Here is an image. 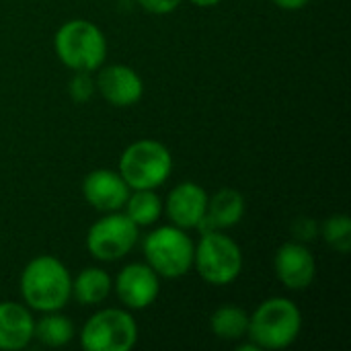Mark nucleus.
<instances>
[{"mask_svg": "<svg viewBox=\"0 0 351 351\" xmlns=\"http://www.w3.org/2000/svg\"><path fill=\"white\" fill-rule=\"evenodd\" d=\"M173 156L171 150L150 138L132 142L119 156L117 173L130 189H156L171 177Z\"/></svg>", "mask_w": 351, "mask_h": 351, "instance_id": "nucleus-4", "label": "nucleus"}, {"mask_svg": "<svg viewBox=\"0 0 351 351\" xmlns=\"http://www.w3.org/2000/svg\"><path fill=\"white\" fill-rule=\"evenodd\" d=\"M274 269L280 284L292 292L306 290L317 278V259L300 241L284 243L274 257Z\"/></svg>", "mask_w": 351, "mask_h": 351, "instance_id": "nucleus-10", "label": "nucleus"}, {"mask_svg": "<svg viewBox=\"0 0 351 351\" xmlns=\"http://www.w3.org/2000/svg\"><path fill=\"white\" fill-rule=\"evenodd\" d=\"M243 251L224 230H206L193 251L197 276L212 286H228L243 271Z\"/></svg>", "mask_w": 351, "mask_h": 351, "instance_id": "nucleus-6", "label": "nucleus"}, {"mask_svg": "<svg viewBox=\"0 0 351 351\" xmlns=\"http://www.w3.org/2000/svg\"><path fill=\"white\" fill-rule=\"evenodd\" d=\"M95 84L97 93H101V97L113 107H132L144 95L142 76L125 64H111L105 68L101 66Z\"/></svg>", "mask_w": 351, "mask_h": 351, "instance_id": "nucleus-11", "label": "nucleus"}, {"mask_svg": "<svg viewBox=\"0 0 351 351\" xmlns=\"http://www.w3.org/2000/svg\"><path fill=\"white\" fill-rule=\"evenodd\" d=\"M210 329L218 339L243 341L249 331V313L237 304H224L212 313Z\"/></svg>", "mask_w": 351, "mask_h": 351, "instance_id": "nucleus-17", "label": "nucleus"}, {"mask_svg": "<svg viewBox=\"0 0 351 351\" xmlns=\"http://www.w3.org/2000/svg\"><path fill=\"white\" fill-rule=\"evenodd\" d=\"M183 0H138V4L150 14H169L179 8Z\"/></svg>", "mask_w": 351, "mask_h": 351, "instance_id": "nucleus-22", "label": "nucleus"}, {"mask_svg": "<svg viewBox=\"0 0 351 351\" xmlns=\"http://www.w3.org/2000/svg\"><path fill=\"white\" fill-rule=\"evenodd\" d=\"M142 251L146 263L167 280L183 278L193 267V251L195 243L187 234V230L169 224L158 226L146 234L142 243Z\"/></svg>", "mask_w": 351, "mask_h": 351, "instance_id": "nucleus-5", "label": "nucleus"}, {"mask_svg": "<svg viewBox=\"0 0 351 351\" xmlns=\"http://www.w3.org/2000/svg\"><path fill=\"white\" fill-rule=\"evenodd\" d=\"M43 317L35 321L33 339L41 341L45 348H64L74 339V325L72 321L62 315L60 311L41 313Z\"/></svg>", "mask_w": 351, "mask_h": 351, "instance_id": "nucleus-18", "label": "nucleus"}, {"mask_svg": "<svg viewBox=\"0 0 351 351\" xmlns=\"http://www.w3.org/2000/svg\"><path fill=\"white\" fill-rule=\"evenodd\" d=\"M53 49L72 72H97L107 58V39L93 21L72 19L56 31Z\"/></svg>", "mask_w": 351, "mask_h": 351, "instance_id": "nucleus-3", "label": "nucleus"}, {"mask_svg": "<svg viewBox=\"0 0 351 351\" xmlns=\"http://www.w3.org/2000/svg\"><path fill=\"white\" fill-rule=\"evenodd\" d=\"M111 290H113V280L101 267H84L72 280V296L82 306H97L105 302Z\"/></svg>", "mask_w": 351, "mask_h": 351, "instance_id": "nucleus-16", "label": "nucleus"}, {"mask_svg": "<svg viewBox=\"0 0 351 351\" xmlns=\"http://www.w3.org/2000/svg\"><path fill=\"white\" fill-rule=\"evenodd\" d=\"M245 216V197L241 191L232 187H222L214 195H208V208L202 224L197 226L199 232L206 230H228L237 226Z\"/></svg>", "mask_w": 351, "mask_h": 351, "instance_id": "nucleus-15", "label": "nucleus"}, {"mask_svg": "<svg viewBox=\"0 0 351 351\" xmlns=\"http://www.w3.org/2000/svg\"><path fill=\"white\" fill-rule=\"evenodd\" d=\"M189 2L195 4V6H202V8H212V6L220 4L222 0H189Z\"/></svg>", "mask_w": 351, "mask_h": 351, "instance_id": "nucleus-25", "label": "nucleus"}, {"mask_svg": "<svg viewBox=\"0 0 351 351\" xmlns=\"http://www.w3.org/2000/svg\"><path fill=\"white\" fill-rule=\"evenodd\" d=\"M35 319L31 308L21 302H0V350H25L33 341Z\"/></svg>", "mask_w": 351, "mask_h": 351, "instance_id": "nucleus-14", "label": "nucleus"}, {"mask_svg": "<svg viewBox=\"0 0 351 351\" xmlns=\"http://www.w3.org/2000/svg\"><path fill=\"white\" fill-rule=\"evenodd\" d=\"M317 232V224L311 220V218H298L296 224H294V234L300 243H306L315 237Z\"/></svg>", "mask_w": 351, "mask_h": 351, "instance_id": "nucleus-23", "label": "nucleus"}, {"mask_svg": "<svg viewBox=\"0 0 351 351\" xmlns=\"http://www.w3.org/2000/svg\"><path fill=\"white\" fill-rule=\"evenodd\" d=\"M82 197L97 212H119L125 206L130 187L117 171L95 169L82 179Z\"/></svg>", "mask_w": 351, "mask_h": 351, "instance_id": "nucleus-12", "label": "nucleus"}, {"mask_svg": "<svg viewBox=\"0 0 351 351\" xmlns=\"http://www.w3.org/2000/svg\"><path fill=\"white\" fill-rule=\"evenodd\" d=\"M302 331V313L290 298L274 296L263 300L253 315H249L247 339L259 350H286Z\"/></svg>", "mask_w": 351, "mask_h": 351, "instance_id": "nucleus-2", "label": "nucleus"}, {"mask_svg": "<svg viewBox=\"0 0 351 351\" xmlns=\"http://www.w3.org/2000/svg\"><path fill=\"white\" fill-rule=\"evenodd\" d=\"M113 290L128 311H144L160 294V276L148 263H130L115 276Z\"/></svg>", "mask_w": 351, "mask_h": 351, "instance_id": "nucleus-9", "label": "nucleus"}, {"mask_svg": "<svg viewBox=\"0 0 351 351\" xmlns=\"http://www.w3.org/2000/svg\"><path fill=\"white\" fill-rule=\"evenodd\" d=\"M19 288L31 311H62L72 298V276L58 257L37 255L23 267Z\"/></svg>", "mask_w": 351, "mask_h": 351, "instance_id": "nucleus-1", "label": "nucleus"}, {"mask_svg": "<svg viewBox=\"0 0 351 351\" xmlns=\"http://www.w3.org/2000/svg\"><path fill=\"white\" fill-rule=\"evenodd\" d=\"M323 239L337 253L351 249V218L348 214H333L323 222Z\"/></svg>", "mask_w": 351, "mask_h": 351, "instance_id": "nucleus-20", "label": "nucleus"}, {"mask_svg": "<svg viewBox=\"0 0 351 351\" xmlns=\"http://www.w3.org/2000/svg\"><path fill=\"white\" fill-rule=\"evenodd\" d=\"M237 343H239V341H237ZM237 350L239 351H261L259 348H257V346H255V343H253V341H251V339H249L247 343H239V346H237Z\"/></svg>", "mask_w": 351, "mask_h": 351, "instance_id": "nucleus-26", "label": "nucleus"}, {"mask_svg": "<svg viewBox=\"0 0 351 351\" xmlns=\"http://www.w3.org/2000/svg\"><path fill=\"white\" fill-rule=\"evenodd\" d=\"M206 208H208V193L202 185L193 181H183L175 185L169 191L167 202L162 204V212L169 216L171 224L183 230L197 228L206 216Z\"/></svg>", "mask_w": 351, "mask_h": 351, "instance_id": "nucleus-13", "label": "nucleus"}, {"mask_svg": "<svg viewBox=\"0 0 351 351\" xmlns=\"http://www.w3.org/2000/svg\"><path fill=\"white\" fill-rule=\"evenodd\" d=\"M138 243V226L119 210L107 212L86 232L88 253L105 263L123 259Z\"/></svg>", "mask_w": 351, "mask_h": 351, "instance_id": "nucleus-8", "label": "nucleus"}, {"mask_svg": "<svg viewBox=\"0 0 351 351\" xmlns=\"http://www.w3.org/2000/svg\"><path fill=\"white\" fill-rule=\"evenodd\" d=\"M282 10H302L311 0H274Z\"/></svg>", "mask_w": 351, "mask_h": 351, "instance_id": "nucleus-24", "label": "nucleus"}, {"mask_svg": "<svg viewBox=\"0 0 351 351\" xmlns=\"http://www.w3.org/2000/svg\"><path fill=\"white\" fill-rule=\"evenodd\" d=\"M123 214L138 226H152L162 216V199L154 193V189H132Z\"/></svg>", "mask_w": 351, "mask_h": 351, "instance_id": "nucleus-19", "label": "nucleus"}, {"mask_svg": "<svg viewBox=\"0 0 351 351\" xmlns=\"http://www.w3.org/2000/svg\"><path fill=\"white\" fill-rule=\"evenodd\" d=\"M68 93H70L72 101L86 103L97 93V84H95V78L90 76V72H74V76L68 82Z\"/></svg>", "mask_w": 351, "mask_h": 351, "instance_id": "nucleus-21", "label": "nucleus"}, {"mask_svg": "<svg viewBox=\"0 0 351 351\" xmlns=\"http://www.w3.org/2000/svg\"><path fill=\"white\" fill-rule=\"evenodd\" d=\"M84 351H130L138 343V323L125 308L97 311L80 329Z\"/></svg>", "mask_w": 351, "mask_h": 351, "instance_id": "nucleus-7", "label": "nucleus"}]
</instances>
